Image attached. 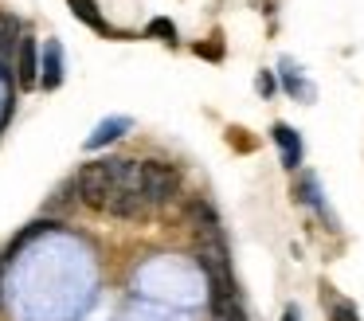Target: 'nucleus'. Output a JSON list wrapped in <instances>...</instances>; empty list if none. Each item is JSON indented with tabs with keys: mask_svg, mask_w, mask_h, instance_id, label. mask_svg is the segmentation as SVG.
Wrapping results in <instances>:
<instances>
[{
	"mask_svg": "<svg viewBox=\"0 0 364 321\" xmlns=\"http://www.w3.org/2000/svg\"><path fill=\"white\" fill-rule=\"evenodd\" d=\"M333 321H356V310L348 302H337L333 305Z\"/></svg>",
	"mask_w": 364,
	"mask_h": 321,
	"instance_id": "nucleus-12",
	"label": "nucleus"
},
{
	"mask_svg": "<svg viewBox=\"0 0 364 321\" xmlns=\"http://www.w3.org/2000/svg\"><path fill=\"white\" fill-rule=\"evenodd\" d=\"M149 36H161V39H176V28L168 20H153L149 23Z\"/></svg>",
	"mask_w": 364,
	"mask_h": 321,
	"instance_id": "nucleus-11",
	"label": "nucleus"
},
{
	"mask_svg": "<svg viewBox=\"0 0 364 321\" xmlns=\"http://www.w3.org/2000/svg\"><path fill=\"white\" fill-rule=\"evenodd\" d=\"M212 321H247L239 294H212Z\"/></svg>",
	"mask_w": 364,
	"mask_h": 321,
	"instance_id": "nucleus-6",
	"label": "nucleus"
},
{
	"mask_svg": "<svg viewBox=\"0 0 364 321\" xmlns=\"http://www.w3.org/2000/svg\"><path fill=\"white\" fill-rule=\"evenodd\" d=\"M43 86H48V90H55L59 83H63V47L55 43V39H48V43H43Z\"/></svg>",
	"mask_w": 364,
	"mask_h": 321,
	"instance_id": "nucleus-3",
	"label": "nucleus"
},
{
	"mask_svg": "<svg viewBox=\"0 0 364 321\" xmlns=\"http://www.w3.org/2000/svg\"><path fill=\"white\" fill-rule=\"evenodd\" d=\"M67 4H71V12L79 16V20L87 23V28H95V31H110V23L102 20V12H98L95 0H67Z\"/></svg>",
	"mask_w": 364,
	"mask_h": 321,
	"instance_id": "nucleus-8",
	"label": "nucleus"
},
{
	"mask_svg": "<svg viewBox=\"0 0 364 321\" xmlns=\"http://www.w3.org/2000/svg\"><path fill=\"white\" fill-rule=\"evenodd\" d=\"M129 130V117H110V122H102L95 133L87 137V149H102V145H110L114 137H122V133Z\"/></svg>",
	"mask_w": 364,
	"mask_h": 321,
	"instance_id": "nucleus-7",
	"label": "nucleus"
},
{
	"mask_svg": "<svg viewBox=\"0 0 364 321\" xmlns=\"http://www.w3.org/2000/svg\"><path fill=\"white\" fill-rule=\"evenodd\" d=\"M134 180H141V169H137L134 161H90L79 169L75 188H79V200L87 204V208L102 211L106 200L114 196V188L134 184Z\"/></svg>",
	"mask_w": 364,
	"mask_h": 321,
	"instance_id": "nucleus-1",
	"label": "nucleus"
},
{
	"mask_svg": "<svg viewBox=\"0 0 364 321\" xmlns=\"http://www.w3.org/2000/svg\"><path fill=\"white\" fill-rule=\"evenodd\" d=\"M137 169H141V196H145L149 208H161V204H168L176 192H181V172H176L173 164L141 161Z\"/></svg>",
	"mask_w": 364,
	"mask_h": 321,
	"instance_id": "nucleus-2",
	"label": "nucleus"
},
{
	"mask_svg": "<svg viewBox=\"0 0 364 321\" xmlns=\"http://www.w3.org/2000/svg\"><path fill=\"white\" fill-rule=\"evenodd\" d=\"M270 137L278 141V149H282V164H286V169H298V161H301L298 133H294L290 125H274V133H270Z\"/></svg>",
	"mask_w": 364,
	"mask_h": 321,
	"instance_id": "nucleus-5",
	"label": "nucleus"
},
{
	"mask_svg": "<svg viewBox=\"0 0 364 321\" xmlns=\"http://www.w3.org/2000/svg\"><path fill=\"white\" fill-rule=\"evenodd\" d=\"M188 216H192V223H196V231H200V235H208V231H220V223H215V211L208 208V200H192Z\"/></svg>",
	"mask_w": 364,
	"mask_h": 321,
	"instance_id": "nucleus-9",
	"label": "nucleus"
},
{
	"mask_svg": "<svg viewBox=\"0 0 364 321\" xmlns=\"http://www.w3.org/2000/svg\"><path fill=\"white\" fill-rule=\"evenodd\" d=\"M12 43H20V23H16V16L0 12V51H9Z\"/></svg>",
	"mask_w": 364,
	"mask_h": 321,
	"instance_id": "nucleus-10",
	"label": "nucleus"
},
{
	"mask_svg": "<svg viewBox=\"0 0 364 321\" xmlns=\"http://www.w3.org/2000/svg\"><path fill=\"white\" fill-rule=\"evenodd\" d=\"M259 94H274V78H270L267 70L259 75Z\"/></svg>",
	"mask_w": 364,
	"mask_h": 321,
	"instance_id": "nucleus-13",
	"label": "nucleus"
},
{
	"mask_svg": "<svg viewBox=\"0 0 364 321\" xmlns=\"http://www.w3.org/2000/svg\"><path fill=\"white\" fill-rule=\"evenodd\" d=\"M16 75H20V86H36V78H40V63H36V39H24V36H20Z\"/></svg>",
	"mask_w": 364,
	"mask_h": 321,
	"instance_id": "nucleus-4",
	"label": "nucleus"
},
{
	"mask_svg": "<svg viewBox=\"0 0 364 321\" xmlns=\"http://www.w3.org/2000/svg\"><path fill=\"white\" fill-rule=\"evenodd\" d=\"M286 321H298V310H294V305L286 310Z\"/></svg>",
	"mask_w": 364,
	"mask_h": 321,
	"instance_id": "nucleus-14",
	"label": "nucleus"
}]
</instances>
